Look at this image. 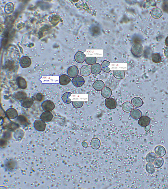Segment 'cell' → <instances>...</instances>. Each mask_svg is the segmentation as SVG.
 I'll return each instance as SVG.
<instances>
[{
    "mask_svg": "<svg viewBox=\"0 0 168 189\" xmlns=\"http://www.w3.org/2000/svg\"><path fill=\"white\" fill-rule=\"evenodd\" d=\"M150 128H151V125H148L147 126H145V130L146 132H148V131L150 130Z\"/></svg>",
    "mask_w": 168,
    "mask_h": 189,
    "instance_id": "cell-42",
    "label": "cell"
},
{
    "mask_svg": "<svg viewBox=\"0 0 168 189\" xmlns=\"http://www.w3.org/2000/svg\"><path fill=\"white\" fill-rule=\"evenodd\" d=\"M163 163H164L163 159L162 157H159L155 159V160L153 163V164L154 165L155 168L159 169L163 165Z\"/></svg>",
    "mask_w": 168,
    "mask_h": 189,
    "instance_id": "cell-32",
    "label": "cell"
},
{
    "mask_svg": "<svg viewBox=\"0 0 168 189\" xmlns=\"http://www.w3.org/2000/svg\"><path fill=\"white\" fill-rule=\"evenodd\" d=\"M41 107L44 111H51L55 109V105L52 101L46 100L42 103Z\"/></svg>",
    "mask_w": 168,
    "mask_h": 189,
    "instance_id": "cell-3",
    "label": "cell"
},
{
    "mask_svg": "<svg viewBox=\"0 0 168 189\" xmlns=\"http://www.w3.org/2000/svg\"><path fill=\"white\" fill-rule=\"evenodd\" d=\"M34 103V100L30 97H27L21 102V105L25 109L30 108Z\"/></svg>",
    "mask_w": 168,
    "mask_h": 189,
    "instance_id": "cell-17",
    "label": "cell"
},
{
    "mask_svg": "<svg viewBox=\"0 0 168 189\" xmlns=\"http://www.w3.org/2000/svg\"><path fill=\"white\" fill-rule=\"evenodd\" d=\"M79 71L76 66H72L69 68L67 70V74L70 78H74L78 76Z\"/></svg>",
    "mask_w": 168,
    "mask_h": 189,
    "instance_id": "cell-9",
    "label": "cell"
},
{
    "mask_svg": "<svg viewBox=\"0 0 168 189\" xmlns=\"http://www.w3.org/2000/svg\"><path fill=\"white\" fill-rule=\"evenodd\" d=\"M164 53L165 57L168 58V46L165 47L164 50Z\"/></svg>",
    "mask_w": 168,
    "mask_h": 189,
    "instance_id": "cell-41",
    "label": "cell"
},
{
    "mask_svg": "<svg viewBox=\"0 0 168 189\" xmlns=\"http://www.w3.org/2000/svg\"><path fill=\"white\" fill-rule=\"evenodd\" d=\"M19 63L20 66L22 68H27L30 66L31 65V59L28 56H23L20 59Z\"/></svg>",
    "mask_w": 168,
    "mask_h": 189,
    "instance_id": "cell-5",
    "label": "cell"
},
{
    "mask_svg": "<svg viewBox=\"0 0 168 189\" xmlns=\"http://www.w3.org/2000/svg\"><path fill=\"white\" fill-rule=\"evenodd\" d=\"M72 103L74 107L76 109L81 108L84 105V102L82 101H74L72 102Z\"/></svg>",
    "mask_w": 168,
    "mask_h": 189,
    "instance_id": "cell-38",
    "label": "cell"
},
{
    "mask_svg": "<svg viewBox=\"0 0 168 189\" xmlns=\"http://www.w3.org/2000/svg\"><path fill=\"white\" fill-rule=\"evenodd\" d=\"M130 116L132 118L134 119H139L142 116V113L138 109H133L130 112Z\"/></svg>",
    "mask_w": 168,
    "mask_h": 189,
    "instance_id": "cell-22",
    "label": "cell"
},
{
    "mask_svg": "<svg viewBox=\"0 0 168 189\" xmlns=\"http://www.w3.org/2000/svg\"><path fill=\"white\" fill-rule=\"evenodd\" d=\"M17 162L13 159L7 160L5 162V167L8 171H12L16 169L17 167Z\"/></svg>",
    "mask_w": 168,
    "mask_h": 189,
    "instance_id": "cell-4",
    "label": "cell"
},
{
    "mask_svg": "<svg viewBox=\"0 0 168 189\" xmlns=\"http://www.w3.org/2000/svg\"><path fill=\"white\" fill-rule=\"evenodd\" d=\"M72 82L73 85L76 87H82L85 83V80L83 77L79 75L73 78Z\"/></svg>",
    "mask_w": 168,
    "mask_h": 189,
    "instance_id": "cell-7",
    "label": "cell"
},
{
    "mask_svg": "<svg viewBox=\"0 0 168 189\" xmlns=\"http://www.w3.org/2000/svg\"><path fill=\"white\" fill-rule=\"evenodd\" d=\"M143 45L141 43H134L132 47V52L134 56L140 57L142 56L143 52Z\"/></svg>",
    "mask_w": 168,
    "mask_h": 189,
    "instance_id": "cell-1",
    "label": "cell"
},
{
    "mask_svg": "<svg viewBox=\"0 0 168 189\" xmlns=\"http://www.w3.org/2000/svg\"><path fill=\"white\" fill-rule=\"evenodd\" d=\"M131 103L135 108H140L141 107L143 104V101L140 97H134L131 100Z\"/></svg>",
    "mask_w": 168,
    "mask_h": 189,
    "instance_id": "cell-18",
    "label": "cell"
},
{
    "mask_svg": "<svg viewBox=\"0 0 168 189\" xmlns=\"http://www.w3.org/2000/svg\"><path fill=\"white\" fill-rule=\"evenodd\" d=\"M15 99L18 101H22L27 98V94L24 91H18L14 94V95Z\"/></svg>",
    "mask_w": 168,
    "mask_h": 189,
    "instance_id": "cell-25",
    "label": "cell"
},
{
    "mask_svg": "<svg viewBox=\"0 0 168 189\" xmlns=\"http://www.w3.org/2000/svg\"><path fill=\"white\" fill-rule=\"evenodd\" d=\"M16 122L21 125H24L26 124L28 122V119L25 116L23 115H20L18 116L16 118Z\"/></svg>",
    "mask_w": 168,
    "mask_h": 189,
    "instance_id": "cell-28",
    "label": "cell"
},
{
    "mask_svg": "<svg viewBox=\"0 0 168 189\" xmlns=\"http://www.w3.org/2000/svg\"><path fill=\"white\" fill-rule=\"evenodd\" d=\"M6 66L7 68L10 71L12 70L14 68V64L11 61H8V62H7L6 64Z\"/></svg>",
    "mask_w": 168,
    "mask_h": 189,
    "instance_id": "cell-39",
    "label": "cell"
},
{
    "mask_svg": "<svg viewBox=\"0 0 168 189\" xmlns=\"http://www.w3.org/2000/svg\"><path fill=\"white\" fill-rule=\"evenodd\" d=\"M97 59L96 57H86L85 62L89 65H93L96 63Z\"/></svg>",
    "mask_w": 168,
    "mask_h": 189,
    "instance_id": "cell-37",
    "label": "cell"
},
{
    "mask_svg": "<svg viewBox=\"0 0 168 189\" xmlns=\"http://www.w3.org/2000/svg\"><path fill=\"white\" fill-rule=\"evenodd\" d=\"M34 127L36 130L38 132H43L46 128V124L42 119H36L34 122Z\"/></svg>",
    "mask_w": 168,
    "mask_h": 189,
    "instance_id": "cell-2",
    "label": "cell"
},
{
    "mask_svg": "<svg viewBox=\"0 0 168 189\" xmlns=\"http://www.w3.org/2000/svg\"><path fill=\"white\" fill-rule=\"evenodd\" d=\"M156 6V3L154 1H147L146 3V8L148 11H152V10L155 8Z\"/></svg>",
    "mask_w": 168,
    "mask_h": 189,
    "instance_id": "cell-35",
    "label": "cell"
},
{
    "mask_svg": "<svg viewBox=\"0 0 168 189\" xmlns=\"http://www.w3.org/2000/svg\"><path fill=\"white\" fill-rule=\"evenodd\" d=\"M101 94L104 98H110L112 94V90L109 87H105L101 91Z\"/></svg>",
    "mask_w": 168,
    "mask_h": 189,
    "instance_id": "cell-24",
    "label": "cell"
},
{
    "mask_svg": "<svg viewBox=\"0 0 168 189\" xmlns=\"http://www.w3.org/2000/svg\"><path fill=\"white\" fill-rule=\"evenodd\" d=\"M150 118L147 116H142L139 119L138 124L142 127H145L150 124Z\"/></svg>",
    "mask_w": 168,
    "mask_h": 189,
    "instance_id": "cell-13",
    "label": "cell"
},
{
    "mask_svg": "<svg viewBox=\"0 0 168 189\" xmlns=\"http://www.w3.org/2000/svg\"><path fill=\"white\" fill-rule=\"evenodd\" d=\"M151 59L154 63L159 64L161 61L162 58L161 55L158 53H155L151 55Z\"/></svg>",
    "mask_w": 168,
    "mask_h": 189,
    "instance_id": "cell-33",
    "label": "cell"
},
{
    "mask_svg": "<svg viewBox=\"0 0 168 189\" xmlns=\"http://www.w3.org/2000/svg\"><path fill=\"white\" fill-rule=\"evenodd\" d=\"M91 73L95 75L99 74L102 71L101 66L98 63H96L91 67Z\"/></svg>",
    "mask_w": 168,
    "mask_h": 189,
    "instance_id": "cell-23",
    "label": "cell"
},
{
    "mask_svg": "<svg viewBox=\"0 0 168 189\" xmlns=\"http://www.w3.org/2000/svg\"><path fill=\"white\" fill-rule=\"evenodd\" d=\"M105 105L107 109L110 110L114 109L117 108V101L112 97L106 98L105 100Z\"/></svg>",
    "mask_w": 168,
    "mask_h": 189,
    "instance_id": "cell-6",
    "label": "cell"
},
{
    "mask_svg": "<svg viewBox=\"0 0 168 189\" xmlns=\"http://www.w3.org/2000/svg\"><path fill=\"white\" fill-rule=\"evenodd\" d=\"M53 118V115L50 111H45L43 112L40 116V119L45 122H49L51 121Z\"/></svg>",
    "mask_w": 168,
    "mask_h": 189,
    "instance_id": "cell-8",
    "label": "cell"
},
{
    "mask_svg": "<svg viewBox=\"0 0 168 189\" xmlns=\"http://www.w3.org/2000/svg\"><path fill=\"white\" fill-rule=\"evenodd\" d=\"M157 155H156L155 153L154 152H150L148 154L146 157V160L148 163H153L155 159L157 158Z\"/></svg>",
    "mask_w": 168,
    "mask_h": 189,
    "instance_id": "cell-29",
    "label": "cell"
},
{
    "mask_svg": "<svg viewBox=\"0 0 168 189\" xmlns=\"http://www.w3.org/2000/svg\"><path fill=\"white\" fill-rule=\"evenodd\" d=\"M82 145L83 147L85 148H88V143L87 142H85V141H83V142H82Z\"/></svg>",
    "mask_w": 168,
    "mask_h": 189,
    "instance_id": "cell-43",
    "label": "cell"
},
{
    "mask_svg": "<svg viewBox=\"0 0 168 189\" xmlns=\"http://www.w3.org/2000/svg\"><path fill=\"white\" fill-rule=\"evenodd\" d=\"M146 170L149 174H152L154 173L155 170V168L153 163H148L146 165Z\"/></svg>",
    "mask_w": 168,
    "mask_h": 189,
    "instance_id": "cell-36",
    "label": "cell"
},
{
    "mask_svg": "<svg viewBox=\"0 0 168 189\" xmlns=\"http://www.w3.org/2000/svg\"><path fill=\"white\" fill-rule=\"evenodd\" d=\"M6 113L7 117L10 119H15L18 117V112L14 108L9 109L7 110Z\"/></svg>",
    "mask_w": 168,
    "mask_h": 189,
    "instance_id": "cell-12",
    "label": "cell"
},
{
    "mask_svg": "<svg viewBox=\"0 0 168 189\" xmlns=\"http://www.w3.org/2000/svg\"><path fill=\"white\" fill-rule=\"evenodd\" d=\"M113 75L118 80H122L125 78V73L124 70H114L113 71Z\"/></svg>",
    "mask_w": 168,
    "mask_h": 189,
    "instance_id": "cell-27",
    "label": "cell"
},
{
    "mask_svg": "<svg viewBox=\"0 0 168 189\" xmlns=\"http://www.w3.org/2000/svg\"><path fill=\"white\" fill-rule=\"evenodd\" d=\"M154 152L156 155L159 157H163L166 154V149L164 147L161 146H158L155 147Z\"/></svg>",
    "mask_w": 168,
    "mask_h": 189,
    "instance_id": "cell-15",
    "label": "cell"
},
{
    "mask_svg": "<svg viewBox=\"0 0 168 189\" xmlns=\"http://www.w3.org/2000/svg\"><path fill=\"white\" fill-rule=\"evenodd\" d=\"M43 96L42 94H40V93H38L36 95V100L38 101H41L43 100Z\"/></svg>",
    "mask_w": 168,
    "mask_h": 189,
    "instance_id": "cell-40",
    "label": "cell"
},
{
    "mask_svg": "<svg viewBox=\"0 0 168 189\" xmlns=\"http://www.w3.org/2000/svg\"><path fill=\"white\" fill-rule=\"evenodd\" d=\"M91 73V67L88 65H84L80 69V74L82 76H88Z\"/></svg>",
    "mask_w": 168,
    "mask_h": 189,
    "instance_id": "cell-19",
    "label": "cell"
},
{
    "mask_svg": "<svg viewBox=\"0 0 168 189\" xmlns=\"http://www.w3.org/2000/svg\"><path fill=\"white\" fill-rule=\"evenodd\" d=\"M122 110L125 113L130 112L134 109V106L130 102L126 101L124 103L121 105Z\"/></svg>",
    "mask_w": 168,
    "mask_h": 189,
    "instance_id": "cell-20",
    "label": "cell"
},
{
    "mask_svg": "<svg viewBox=\"0 0 168 189\" xmlns=\"http://www.w3.org/2000/svg\"><path fill=\"white\" fill-rule=\"evenodd\" d=\"M150 14L154 19H158L162 16L163 12L159 8H155L151 11Z\"/></svg>",
    "mask_w": 168,
    "mask_h": 189,
    "instance_id": "cell-14",
    "label": "cell"
},
{
    "mask_svg": "<svg viewBox=\"0 0 168 189\" xmlns=\"http://www.w3.org/2000/svg\"><path fill=\"white\" fill-rule=\"evenodd\" d=\"M104 83L101 80H97L93 84V88L95 90L97 91H101L105 87Z\"/></svg>",
    "mask_w": 168,
    "mask_h": 189,
    "instance_id": "cell-21",
    "label": "cell"
},
{
    "mask_svg": "<svg viewBox=\"0 0 168 189\" xmlns=\"http://www.w3.org/2000/svg\"><path fill=\"white\" fill-rule=\"evenodd\" d=\"M71 82V78L69 76L63 74L59 76V83L61 85L65 86L68 85Z\"/></svg>",
    "mask_w": 168,
    "mask_h": 189,
    "instance_id": "cell-16",
    "label": "cell"
},
{
    "mask_svg": "<svg viewBox=\"0 0 168 189\" xmlns=\"http://www.w3.org/2000/svg\"><path fill=\"white\" fill-rule=\"evenodd\" d=\"M14 6L13 3L11 2L7 3L4 8L5 12L9 14L12 13L14 11Z\"/></svg>",
    "mask_w": 168,
    "mask_h": 189,
    "instance_id": "cell-30",
    "label": "cell"
},
{
    "mask_svg": "<svg viewBox=\"0 0 168 189\" xmlns=\"http://www.w3.org/2000/svg\"><path fill=\"white\" fill-rule=\"evenodd\" d=\"M86 55L82 51H78L75 54L74 57L75 60L77 63L82 64L85 61Z\"/></svg>",
    "mask_w": 168,
    "mask_h": 189,
    "instance_id": "cell-11",
    "label": "cell"
},
{
    "mask_svg": "<svg viewBox=\"0 0 168 189\" xmlns=\"http://www.w3.org/2000/svg\"><path fill=\"white\" fill-rule=\"evenodd\" d=\"M72 94V93H70V92H66L61 97V98H62L63 102L67 104H70V103H71L72 102V101L69 97L71 96Z\"/></svg>",
    "mask_w": 168,
    "mask_h": 189,
    "instance_id": "cell-34",
    "label": "cell"
},
{
    "mask_svg": "<svg viewBox=\"0 0 168 189\" xmlns=\"http://www.w3.org/2000/svg\"><path fill=\"white\" fill-rule=\"evenodd\" d=\"M165 45L167 46H168V36L166 38V40H165Z\"/></svg>",
    "mask_w": 168,
    "mask_h": 189,
    "instance_id": "cell-44",
    "label": "cell"
},
{
    "mask_svg": "<svg viewBox=\"0 0 168 189\" xmlns=\"http://www.w3.org/2000/svg\"><path fill=\"white\" fill-rule=\"evenodd\" d=\"M16 82L18 88L22 89H25L28 87L26 80L22 76H18L16 79Z\"/></svg>",
    "mask_w": 168,
    "mask_h": 189,
    "instance_id": "cell-10",
    "label": "cell"
},
{
    "mask_svg": "<svg viewBox=\"0 0 168 189\" xmlns=\"http://www.w3.org/2000/svg\"><path fill=\"white\" fill-rule=\"evenodd\" d=\"M101 143L100 140L97 138H94L91 140L90 142V146L93 149L97 150L100 148Z\"/></svg>",
    "mask_w": 168,
    "mask_h": 189,
    "instance_id": "cell-26",
    "label": "cell"
},
{
    "mask_svg": "<svg viewBox=\"0 0 168 189\" xmlns=\"http://www.w3.org/2000/svg\"><path fill=\"white\" fill-rule=\"evenodd\" d=\"M110 62L106 60H104L102 63L101 66L102 70L105 72L109 73L111 72L110 68H109V66L110 65Z\"/></svg>",
    "mask_w": 168,
    "mask_h": 189,
    "instance_id": "cell-31",
    "label": "cell"
}]
</instances>
